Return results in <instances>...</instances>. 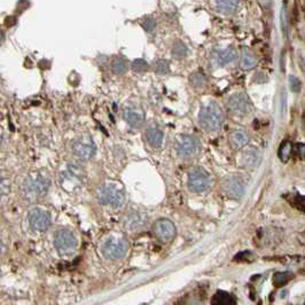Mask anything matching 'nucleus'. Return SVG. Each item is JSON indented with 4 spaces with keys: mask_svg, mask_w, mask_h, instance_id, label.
Here are the masks:
<instances>
[{
    "mask_svg": "<svg viewBox=\"0 0 305 305\" xmlns=\"http://www.w3.org/2000/svg\"><path fill=\"white\" fill-rule=\"evenodd\" d=\"M224 114L222 108L216 102H209L202 107L199 114V123L203 130L213 132L222 127Z\"/></svg>",
    "mask_w": 305,
    "mask_h": 305,
    "instance_id": "f257e3e1",
    "label": "nucleus"
},
{
    "mask_svg": "<svg viewBox=\"0 0 305 305\" xmlns=\"http://www.w3.org/2000/svg\"><path fill=\"white\" fill-rule=\"evenodd\" d=\"M98 199L101 204L117 209L124 204L125 193L116 184H104L98 191Z\"/></svg>",
    "mask_w": 305,
    "mask_h": 305,
    "instance_id": "f03ea898",
    "label": "nucleus"
},
{
    "mask_svg": "<svg viewBox=\"0 0 305 305\" xmlns=\"http://www.w3.org/2000/svg\"><path fill=\"white\" fill-rule=\"evenodd\" d=\"M175 149L177 155L184 160H189L198 156L201 151V144L199 139L193 135H179L175 142Z\"/></svg>",
    "mask_w": 305,
    "mask_h": 305,
    "instance_id": "7ed1b4c3",
    "label": "nucleus"
},
{
    "mask_svg": "<svg viewBox=\"0 0 305 305\" xmlns=\"http://www.w3.org/2000/svg\"><path fill=\"white\" fill-rule=\"evenodd\" d=\"M101 253L110 260H120L124 258L127 253V243L124 239L117 236H109L101 245Z\"/></svg>",
    "mask_w": 305,
    "mask_h": 305,
    "instance_id": "20e7f679",
    "label": "nucleus"
},
{
    "mask_svg": "<svg viewBox=\"0 0 305 305\" xmlns=\"http://www.w3.org/2000/svg\"><path fill=\"white\" fill-rule=\"evenodd\" d=\"M49 186V179L44 177V176H30L23 182V192H25V195L28 199H38L46 194Z\"/></svg>",
    "mask_w": 305,
    "mask_h": 305,
    "instance_id": "39448f33",
    "label": "nucleus"
},
{
    "mask_svg": "<svg viewBox=\"0 0 305 305\" xmlns=\"http://www.w3.org/2000/svg\"><path fill=\"white\" fill-rule=\"evenodd\" d=\"M188 187L194 193H204L211 187V177L203 168H193L188 172Z\"/></svg>",
    "mask_w": 305,
    "mask_h": 305,
    "instance_id": "423d86ee",
    "label": "nucleus"
},
{
    "mask_svg": "<svg viewBox=\"0 0 305 305\" xmlns=\"http://www.w3.org/2000/svg\"><path fill=\"white\" fill-rule=\"evenodd\" d=\"M227 107L232 114L243 116L250 113L252 110V103H250L249 98L245 93H234L229 98L227 101Z\"/></svg>",
    "mask_w": 305,
    "mask_h": 305,
    "instance_id": "0eeeda50",
    "label": "nucleus"
},
{
    "mask_svg": "<svg viewBox=\"0 0 305 305\" xmlns=\"http://www.w3.org/2000/svg\"><path fill=\"white\" fill-rule=\"evenodd\" d=\"M77 241L73 232L68 229H59L54 236V246L60 253H70L76 248Z\"/></svg>",
    "mask_w": 305,
    "mask_h": 305,
    "instance_id": "6e6552de",
    "label": "nucleus"
},
{
    "mask_svg": "<svg viewBox=\"0 0 305 305\" xmlns=\"http://www.w3.org/2000/svg\"><path fill=\"white\" fill-rule=\"evenodd\" d=\"M245 181L239 176L226 177L223 181V191L231 199H240L245 193Z\"/></svg>",
    "mask_w": 305,
    "mask_h": 305,
    "instance_id": "1a4fd4ad",
    "label": "nucleus"
},
{
    "mask_svg": "<svg viewBox=\"0 0 305 305\" xmlns=\"http://www.w3.org/2000/svg\"><path fill=\"white\" fill-rule=\"evenodd\" d=\"M152 233L161 242H169L175 238L176 227L169 219H158L152 226Z\"/></svg>",
    "mask_w": 305,
    "mask_h": 305,
    "instance_id": "9d476101",
    "label": "nucleus"
},
{
    "mask_svg": "<svg viewBox=\"0 0 305 305\" xmlns=\"http://www.w3.org/2000/svg\"><path fill=\"white\" fill-rule=\"evenodd\" d=\"M73 152L80 160H91L96 155V145L90 138H80L74 141Z\"/></svg>",
    "mask_w": 305,
    "mask_h": 305,
    "instance_id": "9b49d317",
    "label": "nucleus"
},
{
    "mask_svg": "<svg viewBox=\"0 0 305 305\" xmlns=\"http://www.w3.org/2000/svg\"><path fill=\"white\" fill-rule=\"evenodd\" d=\"M29 224L35 231H45L51 225V216L42 209H33L29 212Z\"/></svg>",
    "mask_w": 305,
    "mask_h": 305,
    "instance_id": "f8f14e48",
    "label": "nucleus"
},
{
    "mask_svg": "<svg viewBox=\"0 0 305 305\" xmlns=\"http://www.w3.org/2000/svg\"><path fill=\"white\" fill-rule=\"evenodd\" d=\"M146 223H147V216L144 212L132 211L125 218L124 226L128 232L134 233L144 229L146 226Z\"/></svg>",
    "mask_w": 305,
    "mask_h": 305,
    "instance_id": "ddd939ff",
    "label": "nucleus"
},
{
    "mask_svg": "<svg viewBox=\"0 0 305 305\" xmlns=\"http://www.w3.org/2000/svg\"><path fill=\"white\" fill-rule=\"evenodd\" d=\"M236 57H238V52L233 47L217 50L212 54V60L217 63V66H226V64L233 62Z\"/></svg>",
    "mask_w": 305,
    "mask_h": 305,
    "instance_id": "4468645a",
    "label": "nucleus"
},
{
    "mask_svg": "<svg viewBox=\"0 0 305 305\" xmlns=\"http://www.w3.org/2000/svg\"><path fill=\"white\" fill-rule=\"evenodd\" d=\"M124 120L130 127L134 128L141 127L145 123V114L134 107H127L124 110Z\"/></svg>",
    "mask_w": 305,
    "mask_h": 305,
    "instance_id": "2eb2a0df",
    "label": "nucleus"
},
{
    "mask_svg": "<svg viewBox=\"0 0 305 305\" xmlns=\"http://www.w3.org/2000/svg\"><path fill=\"white\" fill-rule=\"evenodd\" d=\"M163 132L157 125L152 124L149 125L146 130V139H147L148 144L152 146V148H160L162 144H163Z\"/></svg>",
    "mask_w": 305,
    "mask_h": 305,
    "instance_id": "dca6fc26",
    "label": "nucleus"
},
{
    "mask_svg": "<svg viewBox=\"0 0 305 305\" xmlns=\"http://www.w3.org/2000/svg\"><path fill=\"white\" fill-rule=\"evenodd\" d=\"M260 160V154L256 148L246 149L242 152L241 164L245 168H255Z\"/></svg>",
    "mask_w": 305,
    "mask_h": 305,
    "instance_id": "f3484780",
    "label": "nucleus"
},
{
    "mask_svg": "<svg viewBox=\"0 0 305 305\" xmlns=\"http://www.w3.org/2000/svg\"><path fill=\"white\" fill-rule=\"evenodd\" d=\"M249 142V135L242 130H235L229 134V145L233 149L238 151Z\"/></svg>",
    "mask_w": 305,
    "mask_h": 305,
    "instance_id": "a211bd4d",
    "label": "nucleus"
},
{
    "mask_svg": "<svg viewBox=\"0 0 305 305\" xmlns=\"http://www.w3.org/2000/svg\"><path fill=\"white\" fill-rule=\"evenodd\" d=\"M211 305H236V298L227 291L218 290L213 295Z\"/></svg>",
    "mask_w": 305,
    "mask_h": 305,
    "instance_id": "6ab92c4d",
    "label": "nucleus"
},
{
    "mask_svg": "<svg viewBox=\"0 0 305 305\" xmlns=\"http://www.w3.org/2000/svg\"><path fill=\"white\" fill-rule=\"evenodd\" d=\"M240 0H215L216 8L224 14H233L239 7Z\"/></svg>",
    "mask_w": 305,
    "mask_h": 305,
    "instance_id": "aec40b11",
    "label": "nucleus"
},
{
    "mask_svg": "<svg viewBox=\"0 0 305 305\" xmlns=\"http://www.w3.org/2000/svg\"><path fill=\"white\" fill-rule=\"evenodd\" d=\"M257 59L252 51L243 49L241 53V60H240V68L242 70H252L256 67Z\"/></svg>",
    "mask_w": 305,
    "mask_h": 305,
    "instance_id": "412c9836",
    "label": "nucleus"
},
{
    "mask_svg": "<svg viewBox=\"0 0 305 305\" xmlns=\"http://www.w3.org/2000/svg\"><path fill=\"white\" fill-rule=\"evenodd\" d=\"M294 152V145L291 144L289 140H284L282 141V144L280 145L279 151H278V156L283 163H286L290 160L291 155Z\"/></svg>",
    "mask_w": 305,
    "mask_h": 305,
    "instance_id": "4be33fe9",
    "label": "nucleus"
},
{
    "mask_svg": "<svg viewBox=\"0 0 305 305\" xmlns=\"http://www.w3.org/2000/svg\"><path fill=\"white\" fill-rule=\"evenodd\" d=\"M128 69L127 61L122 56H116L111 61V70L116 75H124Z\"/></svg>",
    "mask_w": 305,
    "mask_h": 305,
    "instance_id": "5701e85b",
    "label": "nucleus"
},
{
    "mask_svg": "<svg viewBox=\"0 0 305 305\" xmlns=\"http://www.w3.org/2000/svg\"><path fill=\"white\" fill-rule=\"evenodd\" d=\"M294 274L289 272V271H286V272H277L273 277V283L274 286L278 288H281L289 282V281L293 280Z\"/></svg>",
    "mask_w": 305,
    "mask_h": 305,
    "instance_id": "b1692460",
    "label": "nucleus"
},
{
    "mask_svg": "<svg viewBox=\"0 0 305 305\" xmlns=\"http://www.w3.org/2000/svg\"><path fill=\"white\" fill-rule=\"evenodd\" d=\"M187 52H188L187 46H186L185 43H182L181 40H177V42L174 43L171 53L175 59H178V60L182 59V57H185L186 55H187Z\"/></svg>",
    "mask_w": 305,
    "mask_h": 305,
    "instance_id": "393cba45",
    "label": "nucleus"
},
{
    "mask_svg": "<svg viewBox=\"0 0 305 305\" xmlns=\"http://www.w3.org/2000/svg\"><path fill=\"white\" fill-rule=\"evenodd\" d=\"M189 82H191V85L196 87V89H202V87L205 86L206 78L204 75L201 73H194L189 76Z\"/></svg>",
    "mask_w": 305,
    "mask_h": 305,
    "instance_id": "a878e982",
    "label": "nucleus"
},
{
    "mask_svg": "<svg viewBox=\"0 0 305 305\" xmlns=\"http://www.w3.org/2000/svg\"><path fill=\"white\" fill-rule=\"evenodd\" d=\"M152 69H154V73L157 75H167L170 71V64L167 60H157L154 63Z\"/></svg>",
    "mask_w": 305,
    "mask_h": 305,
    "instance_id": "bb28decb",
    "label": "nucleus"
},
{
    "mask_svg": "<svg viewBox=\"0 0 305 305\" xmlns=\"http://www.w3.org/2000/svg\"><path fill=\"white\" fill-rule=\"evenodd\" d=\"M289 201L291 204H293V206L305 213V195L295 194L291 196V199H289Z\"/></svg>",
    "mask_w": 305,
    "mask_h": 305,
    "instance_id": "cd10ccee",
    "label": "nucleus"
},
{
    "mask_svg": "<svg viewBox=\"0 0 305 305\" xmlns=\"http://www.w3.org/2000/svg\"><path fill=\"white\" fill-rule=\"evenodd\" d=\"M148 63L147 61L144 59H137L132 62V70L134 71L135 74H145L146 71L148 70Z\"/></svg>",
    "mask_w": 305,
    "mask_h": 305,
    "instance_id": "c85d7f7f",
    "label": "nucleus"
},
{
    "mask_svg": "<svg viewBox=\"0 0 305 305\" xmlns=\"http://www.w3.org/2000/svg\"><path fill=\"white\" fill-rule=\"evenodd\" d=\"M289 86H290V90L293 91V92L298 93L302 89V83H301V80L297 78V77L289 76Z\"/></svg>",
    "mask_w": 305,
    "mask_h": 305,
    "instance_id": "c756f323",
    "label": "nucleus"
},
{
    "mask_svg": "<svg viewBox=\"0 0 305 305\" xmlns=\"http://www.w3.org/2000/svg\"><path fill=\"white\" fill-rule=\"evenodd\" d=\"M294 152L297 155L298 157L302 158V160H305V144H301V142H298V144L295 145Z\"/></svg>",
    "mask_w": 305,
    "mask_h": 305,
    "instance_id": "7c9ffc66",
    "label": "nucleus"
},
{
    "mask_svg": "<svg viewBox=\"0 0 305 305\" xmlns=\"http://www.w3.org/2000/svg\"><path fill=\"white\" fill-rule=\"evenodd\" d=\"M142 26H144L146 31L148 32H152V30L155 29V26H156V22H155L154 19L152 18H147L144 21V23H142Z\"/></svg>",
    "mask_w": 305,
    "mask_h": 305,
    "instance_id": "2f4dec72",
    "label": "nucleus"
},
{
    "mask_svg": "<svg viewBox=\"0 0 305 305\" xmlns=\"http://www.w3.org/2000/svg\"><path fill=\"white\" fill-rule=\"evenodd\" d=\"M286 100H287L286 93L282 92L281 93V113H282V115L284 113V110H286V103H287Z\"/></svg>",
    "mask_w": 305,
    "mask_h": 305,
    "instance_id": "473e14b6",
    "label": "nucleus"
},
{
    "mask_svg": "<svg viewBox=\"0 0 305 305\" xmlns=\"http://www.w3.org/2000/svg\"><path fill=\"white\" fill-rule=\"evenodd\" d=\"M304 305H305V303H304Z\"/></svg>",
    "mask_w": 305,
    "mask_h": 305,
    "instance_id": "72a5a7b5",
    "label": "nucleus"
}]
</instances>
